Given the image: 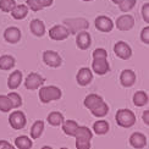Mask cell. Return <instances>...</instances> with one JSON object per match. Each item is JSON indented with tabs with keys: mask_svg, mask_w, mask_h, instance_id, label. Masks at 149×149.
I'll return each instance as SVG.
<instances>
[{
	"mask_svg": "<svg viewBox=\"0 0 149 149\" xmlns=\"http://www.w3.org/2000/svg\"><path fill=\"white\" fill-rule=\"evenodd\" d=\"M43 61L50 67H59L61 65V58L56 52L47 50L43 53Z\"/></svg>",
	"mask_w": 149,
	"mask_h": 149,
	"instance_id": "9",
	"label": "cell"
},
{
	"mask_svg": "<svg viewBox=\"0 0 149 149\" xmlns=\"http://www.w3.org/2000/svg\"><path fill=\"white\" fill-rule=\"evenodd\" d=\"M93 130L97 134H105L109 131V123L105 120H98L93 125Z\"/></svg>",
	"mask_w": 149,
	"mask_h": 149,
	"instance_id": "30",
	"label": "cell"
},
{
	"mask_svg": "<svg viewBox=\"0 0 149 149\" xmlns=\"http://www.w3.org/2000/svg\"><path fill=\"white\" fill-rule=\"evenodd\" d=\"M65 26L67 27L70 33H77L78 31H84L89 27V23L84 18H67L64 21Z\"/></svg>",
	"mask_w": 149,
	"mask_h": 149,
	"instance_id": "4",
	"label": "cell"
},
{
	"mask_svg": "<svg viewBox=\"0 0 149 149\" xmlns=\"http://www.w3.org/2000/svg\"><path fill=\"white\" fill-rule=\"evenodd\" d=\"M137 0H122V1L119 4V8L122 12H128L130 10H132L134 8Z\"/></svg>",
	"mask_w": 149,
	"mask_h": 149,
	"instance_id": "32",
	"label": "cell"
},
{
	"mask_svg": "<svg viewBox=\"0 0 149 149\" xmlns=\"http://www.w3.org/2000/svg\"><path fill=\"white\" fill-rule=\"evenodd\" d=\"M43 130H44V122L43 121H36L33 123L32 128H31V138L32 139H37L39 138L42 133H43Z\"/></svg>",
	"mask_w": 149,
	"mask_h": 149,
	"instance_id": "23",
	"label": "cell"
},
{
	"mask_svg": "<svg viewBox=\"0 0 149 149\" xmlns=\"http://www.w3.org/2000/svg\"><path fill=\"white\" fill-rule=\"evenodd\" d=\"M133 26H134V18H133V16L128 15V14L120 16L116 21L117 29L123 31V32H125V31H130Z\"/></svg>",
	"mask_w": 149,
	"mask_h": 149,
	"instance_id": "10",
	"label": "cell"
},
{
	"mask_svg": "<svg viewBox=\"0 0 149 149\" xmlns=\"http://www.w3.org/2000/svg\"><path fill=\"white\" fill-rule=\"evenodd\" d=\"M82 1H92V0H82Z\"/></svg>",
	"mask_w": 149,
	"mask_h": 149,
	"instance_id": "41",
	"label": "cell"
},
{
	"mask_svg": "<svg viewBox=\"0 0 149 149\" xmlns=\"http://www.w3.org/2000/svg\"><path fill=\"white\" fill-rule=\"evenodd\" d=\"M91 36L88 32H84V31H81V32L77 34L76 37V44L79 49H82V50H86V49H88L91 47Z\"/></svg>",
	"mask_w": 149,
	"mask_h": 149,
	"instance_id": "13",
	"label": "cell"
},
{
	"mask_svg": "<svg viewBox=\"0 0 149 149\" xmlns=\"http://www.w3.org/2000/svg\"><path fill=\"white\" fill-rule=\"evenodd\" d=\"M76 79H77V83L79 86H87V84H89L92 82L93 73L88 67H82V69L78 71Z\"/></svg>",
	"mask_w": 149,
	"mask_h": 149,
	"instance_id": "12",
	"label": "cell"
},
{
	"mask_svg": "<svg viewBox=\"0 0 149 149\" xmlns=\"http://www.w3.org/2000/svg\"><path fill=\"white\" fill-rule=\"evenodd\" d=\"M120 82L123 87H131L136 82V74L132 70H123L120 74Z\"/></svg>",
	"mask_w": 149,
	"mask_h": 149,
	"instance_id": "15",
	"label": "cell"
},
{
	"mask_svg": "<svg viewBox=\"0 0 149 149\" xmlns=\"http://www.w3.org/2000/svg\"><path fill=\"white\" fill-rule=\"evenodd\" d=\"M44 84V78H43L40 74L36 73V72H32L29 73L26 81H24V86L26 88L29 89V91H34V89H38L40 86Z\"/></svg>",
	"mask_w": 149,
	"mask_h": 149,
	"instance_id": "6",
	"label": "cell"
},
{
	"mask_svg": "<svg viewBox=\"0 0 149 149\" xmlns=\"http://www.w3.org/2000/svg\"><path fill=\"white\" fill-rule=\"evenodd\" d=\"M70 32L69 29H67L65 26H60V24H58V26H54L50 31H49V37L53 39V40H64L66 39L67 37H69Z\"/></svg>",
	"mask_w": 149,
	"mask_h": 149,
	"instance_id": "8",
	"label": "cell"
},
{
	"mask_svg": "<svg viewBox=\"0 0 149 149\" xmlns=\"http://www.w3.org/2000/svg\"><path fill=\"white\" fill-rule=\"evenodd\" d=\"M74 138H84V139H92L93 137V133L92 131L88 128V127H86V126H78L77 130H76V133H74L73 136Z\"/></svg>",
	"mask_w": 149,
	"mask_h": 149,
	"instance_id": "26",
	"label": "cell"
},
{
	"mask_svg": "<svg viewBox=\"0 0 149 149\" xmlns=\"http://www.w3.org/2000/svg\"><path fill=\"white\" fill-rule=\"evenodd\" d=\"M0 149H12V144L6 141H0Z\"/></svg>",
	"mask_w": 149,
	"mask_h": 149,
	"instance_id": "38",
	"label": "cell"
},
{
	"mask_svg": "<svg viewBox=\"0 0 149 149\" xmlns=\"http://www.w3.org/2000/svg\"><path fill=\"white\" fill-rule=\"evenodd\" d=\"M48 122L53 126H60L64 122V116L59 111H53L48 115Z\"/></svg>",
	"mask_w": 149,
	"mask_h": 149,
	"instance_id": "29",
	"label": "cell"
},
{
	"mask_svg": "<svg viewBox=\"0 0 149 149\" xmlns=\"http://www.w3.org/2000/svg\"><path fill=\"white\" fill-rule=\"evenodd\" d=\"M91 113L94 115L95 117H104L105 115L109 113V107H108V104L105 102H102L99 105H97L95 108H93L91 110Z\"/></svg>",
	"mask_w": 149,
	"mask_h": 149,
	"instance_id": "24",
	"label": "cell"
},
{
	"mask_svg": "<svg viewBox=\"0 0 149 149\" xmlns=\"http://www.w3.org/2000/svg\"><path fill=\"white\" fill-rule=\"evenodd\" d=\"M142 16H143V20L148 23L149 22V4H144L143 8H142Z\"/></svg>",
	"mask_w": 149,
	"mask_h": 149,
	"instance_id": "37",
	"label": "cell"
},
{
	"mask_svg": "<svg viewBox=\"0 0 149 149\" xmlns=\"http://www.w3.org/2000/svg\"><path fill=\"white\" fill-rule=\"evenodd\" d=\"M15 66V59L10 55H3L0 56V69L1 70H10Z\"/></svg>",
	"mask_w": 149,
	"mask_h": 149,
	"instance_id": "27",
	"label": "cell"
},
{
	"mask_svg": "<svg viewBox=\"0 0 149 149\" xmlns=\"http://www.w3.org/2000/svg\"><path fill=\"white\" fill-rule=\"evenodd\" d=\"M116 122H117V125L121 127L130 128L136 123V115L131 110L121 109L116 113Z\"/></svg>",
	"mask_w": 149,
	"mask_h": 149,
	"instance_id": "3",
	"label": "cell"
},
{
	"mask_svg": "<svg viewBox=\"0 0 149 149\" xmlns=\"http://www.w3.org/2000/svg\"><path fill=\"white\" fill-rule=\"evenodd\" d=\"M114 52H115L116 56L122 60H127L131 58V55H132L131 47L125 42H117L114 45Z\"/></svg>",
	"mask_w": 149,
	"mask_h": 149,
	"instance_id": "7",
	"label": "cell"
},
{
	"mask_svg": "<svg viewBox=\"0 0 149 149\" xmlns=\"http://www.w3.org/2000/svg\"><path fill=\"white\" fill-rule=\"evenodd\" d=\"M9 122L10 126L14 130H22L24 126H26V116L22 111H14L11 113L10 117H9Z\"/></svg>",
	"mask_w": 149,
	"mask_h": 149,
	"instance_id": "5",
	"label": "cell"
},
{
	"mask_svg": "<svg viewBox=\"0 0 149 149\" xmlns=\"http://www.w3.org/2000/svg\"><path fill=\"white\" fill-rule=\"evenodd\" d=\"M76 147L78 149H89L91 148V142H89V139L76 138Z\"/></svg>",
	"mask_w": 149,
	"mask_h": 149,
	"instance_id": "35",
	"label": "cell"
},
{
	"mask_svg": "<svg viewBox=\"0 0 149 149\" xmlns=\"http://www.w3.org/2000/svg\"><path fill=\"white\" fill-rule=\"evenodd\" d=\"M61 98V91L55 86L42 87L39 91V99L42 103H49L53 100H59Z\"/></svg>",
	"mask_w": 149,
	"mask_h": 149,
	"instance_id": "2",
	"label": "cell"
},
{
	"mask_svg": "<svg viewBox=\"0 0 149 149\" xmlns=\"http://www.w3.org/2000/svg\"><path fill=\"white\" fill-rule=\"evenodd\" d=\"M143 122L146 123L147 126L149 125V111H148V110L143 113Z\"/></svg>",
	"mask_w": 149,
	"mask_h": 149,
	"instance_id": "39",
	"label": "cell"
},
{
	"mask_svg": "<svg viewBox=\"0 0 149 149\" xmlns=\"http://www.w3.org/2000/svg\"><path fill=\"white\" fill-rule=\"evenodd\" d=\"M95 27L102 32H111L114 28V22L107 16H99L95 18Z\"/></svg>",
	"mask_w": 149,
	"mask_h": 149,
	"instance_id": "11",
	"label": "cell"
},
{
	"mask_svg": "<svg viewBox=\"0 0 149 149\" xmlns=\"http://www.w3.org/2000/svg\"><path fill=\"white\" fill-rule=\"evenodd\" d=\"M111 1H113L114 4H117V5H119V4L122 1V0H111Z\"/></svg>",
	"mask_w": 149,
	"mask_h": 149,
	"instance_id": "40",
	"label": "cell"
},
{
	"mask_svg": "<svg viewBox=\"0 0 149 149\" xmlns=\"http://www.w3.org/2000/svg\"><path fill=\"white\" fill-rule=\"evenodd\" d=\"M141 39H142V42H143V43H146V44H148V43H149V27L148 26L142 29Z\"/></svg>",
	"mask_w": 149,
	"mask_h": 149,
	"instance_id": "36",
	"label": "cell"
},
{
	"mask_svg": "<svg viewBox=\"0 0 149 149\" xmlns=\"http://www.w3.org/2000/svg\"><path fill=\"white\" fill-rule=\"evenodd\" d=\"M61 125H63L64 133L67 134V136H71V137H73V136H74V133H76V130L78 127L77 122L73 121V120H66V121H64L63 123H61Z\"/></svg>",
	"mask_w": 149,
	"mask_h": 149,
	"instance_id": "21",
	"label": "cell"
},
{
	"mask_svg": "<svg viewBox=\"0 0 149 149\" xmlns=\"http://www.w3.org/2000/svg\"><path fill=\"white\" fill-rule=\"evenodd\" d=\"M16 6L15 0H0V10L4 12H11V10Z\"/></svg>",
	"mask_w": 149,
	"mask_h": 149,
	"instance_id": "31",
	"label": "cell"
},
{
	"mask_svg": "<svg viewBox=\"0 0 149 149\" xmlns=\"http://www.w3.org/2000/svg\"><path fill=\"white\" fill-rule=\"evenodd\" d=\"M4 38L6 42L12 43V44H14V43H17L21 38V31L17 27H9V28L5 29Z\"/></svg>",
	"mask_w": 149,
	"mask_h": 149,
	"instance_id": "14",
	"label": "cell"
},
{
	"mask_svg": "<svg viewBox=\"0 0 149 149\" xmlns=\"http://www.w3.org/2000/svg\"><path fill=\"white\" fill-rule=\"evenodd\" d=\"M22 82V72L21 71H14L8 79V87L10 89H16Z\"/></svg>",
	"mask_w": 149,
	"mask_h": 149,
	"instance_id": "18",
	"label": "cell"
},
{
	"mask_svg": "<svg viewBox=\"0 0 149 149\" xmlns=\"http://www.w3.org/2000/svg\"><path fill=\"white\" fill-rule=\"evenodd\" d=\"M8 98L10 99V103H11V107L12 108H20L22 105V99L20 97V94H17V93L12 92L8 95Z\"/></svg>",
	"mask_w": 149,
	"mask_h": 149,
	"instance_id": "33",
	"label": "cell"
},
{
	"mask_svg": "<svg viewBox=\"0 0 149 149\" xmlns=\"http://www.w3.org/2000/svg\"><path fill=\"white\" fill-rule=\"evenodd\" d=\"M54 0H27V6L32 11H39L44 8H48L53 4Z\"/></svg>",
	"mask_w": 149,
	"mask_h": 149,
	"instance_id": "17",
	"label": "cell"
},
{
	"mask_svg": "<svg viewBox=\"0 0 149 149\" xmlns=\"http://www.w3.org/2000/svg\"><path fill=\"white\" fill-rule=\"evenodd\" d=\"M12 109L11 107V103H10V99L8 98V95H0V110L3 113H8Z\"/></svg>",
	"mask_w": 149,
	"mask_h": 149,
	"instance_id": "34",
	"label": "cell"
},
{
	"mask_svg": "<svg viewBox=\"0 0 149 149\" xmlns=\"http://www.w3.org/2000/svg\"><path fill=\"white\" fill-rule=\"evenodd\" d=\"M92 69L97 74H105L109 71V63H108V53L103 48H98L93 52V63Z\"/></svg>",
	"mask_w": 149,
	"mask_h": 149,
	"instance_id": "1",
	"label": "cell"
},
{
	"mask_svg": "<svg viewBox=\"0 0 149 149\" xmlns=\"http://www.w3.org/2000/svg\"><path fill=\"white\" fill-rule=\"evenodd\" d=\"M130 143L133 148H143L147 144V137L141 132H134L130 137Z\"/></svg>",
	"mask_w": 149,
	"mask_h": 149,
	"instance_id": "16",
	"label": "cell"
},
{
	"mask_svg": "<svg viewBox=\"0 0 149 149\" xmlns=\"http://www.w3.org/2000/svg\"><path fill=\"white\" fill-rule=\"evenodd\" d=\"M28 14V6L27 5H16L11 10V15L15 20H23Z\"/></svg>",
	"mask_w": 149,
	"mask_h": 149,
	"instance_id": "19",
	"label": "cell"
},
{
	"mask_svg": "<svg viewBox=\"0 0 149 149\" xmlns=\"http://www.w3.org/2000/svg\"><path fill=\"white\" fill-rule=\"evenodd\" d=\"M133 104L136 105V107H144L146 104H148V94L143 91H139L137 93H134Z\"/></svg>",
	"mask_w": 149,
	"mask_h": 149,
	"instance_id": "25",
	"label": "cell"
},
{
	"mask_svg": "<svg viewBox=\"0 0 149 149\" xmlns=\"http://www.w3.org/2000/svg\"><path fill=\"white\" fill-rule=\"evenodd\" d=\"M31 31L37 37H42L45 33V24L40 20H33L31 22Z\"/></svg>",
	"mask_w": 149,
	"mask_h": 149,
	"instance_id": "20",
	"label": "cell"
},
{
	"mask_svg": "<svg viewBox=\"0 0 149 149\" xmlns=\"http://www.w3.org/2000/svg\"><path fill=\"white\" fill-rule=\"evenodd\" d=\"M102 102H104L102 97H99L97 94H89V95H87L86 99H84V107L86 108H88L89 110H92L93 108H95L97 105H99Z\"/></svg>",
	"mask_w": 149,
	"mask_h": 149,
	"instance_id": "22",
	"label": "cell"
},
{
	"mask_svg": "<svg viewBox=\"0 0 149 149\" xmlns=\"http://www.w3.org/2000/svg\"><path fill=\"white\" fill-rule=\"evenodd\" d=\"M32 146H33L32 141H31L28 137H26V136H20V137H17L15 139V147L16 148L29 149V148H32Z\"/></svg>",
	"mask_w": 149,
	"mask_h": 149,
	"instance_id": "28",
	"label": "cell"
}]
</instances>
